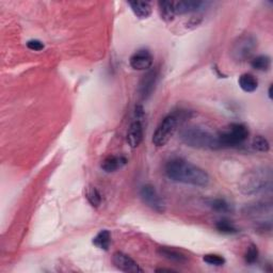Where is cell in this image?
I'll return each instance as SVG.
<instances>
[{"instance_id": "7c38bea8", "label": "cell", "mask_w": 273, "mask_h": 273, "mask_svg": "<svg viewBox=\"0 0 273 273\" xmlns=\"http://www.w3.org/2000/svg\"><path fill=\"white\" fill-rule=\"evenodd\" d=\"M143 117L135 116L133 123L130 124L127 133V143L132 148H137L143 140Z\"/></svg>"}, {"instance_id": "6da1fadb", "label": "cell", "mask_w": 273, "mask_h": 273, "mask_svg": "<svg viewBox=\"0 0 273 273\" xmlns=\"http://www.w3.org/2000/svg\"><path fill=\"white\" fill-rule=\"evenodd\" d=\"M166 175L173 181L194 186V187H206L209 185V174L204 169L183 158H174L166 165Z\"/></svg>"}, {"instance_id": "603a6c76", "label": "cell", "mask_w": 273, "mask_h": 273, "mask_svg": "<svg viewBox=\"0 0 273 273\" xmlns=\"http://www.w3.org/2000/svg\"><path fill=\"white\" fill-rule=\"evenodd\" d=\"M216 228L220 233L226 234V235H234V234H237L239 232V229L232 223V221L226 220V219L217 221Z\"/></svg>"}, {"instance_id": "4fadbf2b", "label": "cell", "mask_w": 273, "mask_h": 273, "mask_svg": "<svg viewBox=\"0 0 273 273\" xmlns=\"http://www.w3.org/2000/svg\"><path fill=\"white\" fill-rule=\"evenodd\" d=\"M209 5V3L199 2V0H185V2L174 3V10H175L176 15H185L200 12V11H203Z\"/></svg>"}, {"instance_id": "484cf974", "label": "cell", "mask_w": 273, "mask_h": 273, "mask_svg": "<svg viewBox=\"0 0 273 273\" xmlns=\"http://www.w3.org/2000/svg\"><path fill=\"white\" fill-rule=\"evenodd\" d=\"M258 255H259V252H258V249L255 245H250L247 249V252L245 254V260L246 263L249 264V265H253L255 264L256 261L258 260Z\"/></svg>"}, {"instance_id": "9c48e42d", "label": "cell", "mask_w": 273, "mask_h": 273, "mask_svg": "<svg viewBox=\"0 0 273 273\" xmlns=\"http://www.w3.org/2000/svg\"><path fill=\"white\" fill-rule=\"evenodd\" d=\"M159 73L156 69L148 70L145 75L142 76V78L139 83V94L142 100H147L148 97L155 91L156 84L158 81Z\"/></svg>"}, {"instance_id": "7402d4cb", "label": "cell", "mask_w": 273, "mask_h": 273, "mask_svg": "<svg viewBox=\"0 0 273 273\" xmlns=\"http://www.w3.org/2000/svg\"><path fill=\"white\" fill-rule=\"evenodd\" d=\"M85 198L88 200V202L91 204L92 207H100L103 202V196L101 192L98 191L96 187H93V186H90V187L86 188L85 190Z\"/></svg>"}, {"instance_id": "5b68a950", "label": "cell", "mask_w": 273, "mask_h": 273, "mask_svg": "<svg viewBox=\"0 0 273 273\" xmlns=\"http://www.w3.org/2000/svg\"><path fill=\"white\" fill-rule=\"evenodd\" d=\"M244 216L253 220L256 224V229L261 232H270L272 228V203L256 202L245 206L242 209Z\"/></svg>"}, {"instance_id": "9a60e30c", "label": "cell", "mask_w": 273, "mask_h": 273, "mask_svg": "<svg viewBox=\"0 0 273 273\" xmlns=\"http://www.w3.org/2000/svg\"><path fill=\"white\" fill-rule=\"evenodd\" d=\"M240 89L246 93H253L258 89V80L252 74H242L238 79Z\"/></svg>"}, {"instance_id": "8fae6325", "label": "cell", "mask_w": 273, "mask_h": 273, "mask_svg": "<svg viewBox=\"0 0 273 273\" xmlns=\"http://www.w3.org/2000/svg\"><path fill=\"white\" fill-rule=\"evenodd\" d=\"M154 58L147 49H140L136 51L129 59V64L136 71H148L151 69Z\"/></svg>"}, {"instance_id": "d6986e66", "label": "cell", "mask_w": 273, "mask_h": 273, "mask_svg": "<svg viewBox=\"0 0 273 273\" xmlns=\"http://www.w3.org/2000/svg\"><path fill=\"white\" fill-rule=\"evenodd\" d=\"M158 9L161 18L165 21H172L176 16L175 10H174V2L162 0L158 3Z\"/></svg>"}, {"instance_id": "4316f807", "label": "cell", "mask_w": 273, "mask_h": 273, "mask_svg": "<svg viewBox=\"0 0 273 273\" xmlns=\"http://www.w3.org/2000/svg\"><path fill=\"white\" fill-rule=\"evenodd\" d=\"M27 47L30 49V50H34V51H41L44 49L45 45L44 43H43L42 41L40 40H30L27 42Z\"/></svg>"}, {"instance_id": "277c9868", "label": "cell", "mask_w": 273, "mask_h": 273, "mask_svg": "<svg viewBox=\"0 0 273 273\" xmlns=\"http://www.w3.org/2000/svg\"><path fill=\"white\" fill-rule=\"evenodd\" d=\"M187 116H189V111H176L163 117L155 133L153 134L151 141L154 145L157 147L165 146L176 132L179 123Z\"/></svg>"}, {"instance_id": "83f0119b", "label": "cell", "mask_w": 273, "mask_h": 273, "mask_svg": "<svg viewBox=\"0 0 273 273\" xmlns=\"http://www.w3.org/2000/svg\"><path fill=\"white\" fill-rule=\"evenodd\" d=\"M156 271H157V272H165V271H167V272H173L174 270H172V269H163V268H161V269H157Z\"/></svg>"}, {"instance_id": "ba28073f", "label": "cell", "mask_w": 273, "mask_h": 273, "mask_svg": "<svg viewBox=\"0 0 273 273\" xmlns=\"http://www.w3.org/2000/svg\"><path fill=\"white\" fill-rule=\"evenodd\" d=\"M140 198L147 207L158 214H163L167 209V205L162 196L156 190L153 185H144L142 186L140 190Z\"/></svg>"}, {"instance_id": "5bb4252c", "label": "cell", "mask_w": 273, "mask_h": 273, "mask_svg": "<svg viewBox=\"0 0 273 273\" xmlns=\"http://www.w3.org/2000/svg\"><path fill=\"white\" fill-rule=\"evenodd\" d=\"M127 158L124 156H108L105 158L102 162L101 168L104 172L106 173H113L116 172L117 170H121L127 165Z\"/></svg>"}, {"instance_id": "8992f818", "label": "cell", "mask_w": 273, "mask_h": 273, "mask_svg": "<svg viewBox=\"0 0 273 273\" xmlns=\"http://www.w3.org/2000/svg\"><path fill=\"white\" fill-rule=\"evenodd\" d=\"M258 42L255 36L245 34L238 37L232 44L231 57L236 62H245L253 56L257 49Z\"/></svg>"}, {"instance_id": "30bf717a", "label": "cell", "mask_w": 273, "mask_h": 273, "mask_svg": "<svg viewBox=\"0 0 273 273\" xmlns=\"http://www.w3.org/2000/svg\"><path fill=\"white\" fill-rule=\"evenodd\" d=\"M112 263L118 270L126 273L143 272V269L137 264V261L135 259H133L132 257L123 252H115L112 256Z\"/></svg>"}, {"instance_id": "f1b7e54d", "label": "cell", "mask_w": 273, "mask_h": 273, "mask_svg": "<svg viewBox=\"0 0 273 273\" xmlns=\"http://www.w3.org/2000/svg\"><path fill=\"white\" fill-rule=\"evenodd\" d=\"M268 96H269V98H270V100H271V98H272V84H270V86H269V90H268Z\"/></svg>"}, {"instance_id": "52a82bcc", "label": "cell", "mask_w": 273, "mask_h": 273, "mask_svg": "<svg viewBox=\"0 0 273 273\" xmlns=\"http://www.w3.org/2000/svg\"><path fill=\"white\" fill-rule=\"evenodd\" d=\"M249 128L241 123H233L223 129L218 135V141H219L220 148L222 147H235L244 142L249 137Z\"/></svg>"}, {"instance_id": "2e32d148", "label": "cell", "mask_w": 273, "mask_h": 273, "mask_svg": "<svg viewBox=\"0 0 273 273\" xmlns=\"http://www.w3.org/2000/svg\"><path fill=\"white\" fill-rule=\"evenodd\" d=\"M158 254L163 258L171 260V261H175V263H179V264L186 263V261L188 260L187 256H186L185 254H183L177 250H174L169 247H160L158 249Z\"/></svg>"}, {"instance_id": "3957f363", "label": "cell", "mask_w": 273, "mask_h": 273, "mask_svg": "<svg viewBox=\"0 0 273 273\" xmlns=\"http://www.w3.org/2000/svg\"><path fill=\"white\" fill-rule=\"evenodd\" d=\"M179 139L184 144L193 148H220L218 135L211 133L208 129L199 126H189L183 128L179 132Z\"/></svg>"}, {"instance_id": "e0dca14e", "label": "cell", "mask_w": 273, "mask_h": 273, "mask_svg": "<svg viewBox=\"0 0 273 273\" xmlns=\"http://www.w3.org/2000/svg\"><path fill=\"white\" fill-rule=\"evenodd\" d=\"M130 9L140 19H146L151 14V6L147 2H129Z\"/></svg>"}, {"instance_id": "cb8c5ba5", "label": "cell", "mask_w": 273, "mask_h": 273, "mask_svg": "<svg viewBox=\"0 0 273 273\" xmlns=\"http://www.w3.org/2000/svg\"><path fill=\"white\" fill-rule=\"evenodd\" d=\"M252 147L260 153H267L270 149V143L269 141L264 136H256L253 139Z\"/></svg>"}, {"instance_id": "d4e9b609", "label": "cell", "mask_w": 273, "mask_h": 273, "mask_svg": "<svg viewBox=\"0 0 273 273\" xmlns=\"http://www.w3.org/2000/svg\"><path fill=\"white\" fill-rule=\"evenodd\" d=\"M203 260L205 261L206 264H208L210 266H216V267H221V266H223L226 263L225 258L222 255L214 254V253L204 255Z\"/></svg>"}, {"instance_id": "ac0fdd59", "label": "cell", "mask_w": 273, "mask_h": 273, "mask_svg": "<svg viewBox=\"0 0 273 273\" xmlns=\"http://www.w3.org/2000/svg\"><path fill=\"white\" fill-rule=\"evenodd\" d=\"M206 204L216 213L229 214L234 210L232 204H229L226 200L220 199V198L219 199H208L206 201Z\"/></svg>"}, {"instance_id": "44dd1931", "label": "cell", "mask_w": 273, "mask_h": 273, "mask_svg": "<svg viewBox=\"0 0 273 273\" xmlns=\"http://www.w3.org/2000/svg\"><path fill=\"white\" fill-rule=\"evenodd\" d=\"M251 67L259 72H268L271 68V58L267 54H259L251 60Z\"/></svg>"}, {"instance_id": "7a4b0ae2", "label": "cell", "mask_w": 273, "mask_h": 273, "mask_svg": "<svg viewBox=\"0 0 273 273\" xmlns=\"http://www.w3.org/2000/svg\"><path fill=\"white\" fill-rule=\"evenodd\" d=\"M272 180V169L269 166H260L246 171L239 179L238 187L245 195H255L271 191Z\"/></svg>"}, {"instance_id": "ffe728a7", "label": "cell", "mask_w": 273, "mask_h": 273, "mask_svg": "<svg viewBox=\"0 0 273 273\" xmlns=\"http://www.w3.org/2000/svg\"><path fill=\"white\" fill-rule=\"evenodd\" d=\"M92 244L101 250L108 251L111 244V234L108 229H103L92 240Z\"/></svg>"}]
</instances>
